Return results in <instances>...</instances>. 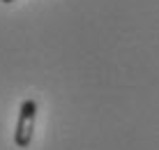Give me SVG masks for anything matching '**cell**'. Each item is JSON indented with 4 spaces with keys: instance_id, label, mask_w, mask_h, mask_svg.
<instances>
[{
    "instance_id": "1",
    "label": "cell",
    "mask_w": 159,
    "mask_h": 150,
    "mask_svg": "<svg viewBox=\"0 0 159 150\" xmlns=\"http://www.w3.org/2000/svg\"><path fill=\"white\" fill-rule=\"evenodd\" d=\"M35 120H37V102L35 99H23L19 109V120L14 129V143L16 148H28L35 134Z\"/></svg>"
},
{
    "instance_id": "2",
    "label": "cell",
    "mask_w": 159,
    "mask_h": 150,
    "mask_svg": "<svg viewBox=\"0 0 159 150\" xmlns=\"http://www.w3.org/2000/svg\"><path fill=\"white\" fill-rule=\"evenodd\" d=\"M0 2H5V5H9V2H14V0H0Z\"/></svg>"
}]
</instances>
